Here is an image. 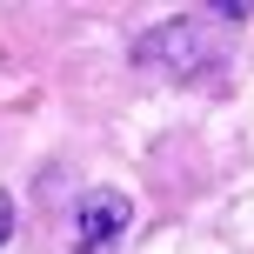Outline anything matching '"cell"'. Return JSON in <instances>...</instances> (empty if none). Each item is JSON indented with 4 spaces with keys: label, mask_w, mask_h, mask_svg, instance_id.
Returning <instances> with one entry per match:
<instances>
[{
    "label": "cell",
    "mask_w": 254,
    "mask_h": 254,
    "mask_svg": "<svg viewBox=\"0 0 254 254\" xmlns=\"http://www.w3.org/2000/svg\"><path fill=\"white\" fill-rule=\"evenodd\" d=\"M127 221H134V201H127L121 188H94L87 201H80V214H74V241H80V254H94V248L114 241V234H127Z\"/></svg>",
    "instance_id": "6da1fadb"
},
{
    "label": "cell",
    "mask_w": 254,
    "mask_h": 254,
    "mask_svg": "<svg viewBox=\"0 0 254 254\" xmlns=\"http://www.w3.org/2000/svg\"><path fill=\"white\" fill-rule=\"evenodd\" d=\"M140 61H161V67H174V74H194V67L214 61V47L201 40L194 20H167V27H154V34L140 40Z\"/></svg>",
    "instance_id": "7a4b0ae2"
},
{
    "label": "cell",
    "mask_w": 254,
    "mask_h": 254,
    "mask_svg": "<svg viewBox=\"0 0 254 254\" xmlns=\"http://www.w3.org/2000/svg\"><path fill=\"white\" fill-rule=\"evenodd\" d=\"M13 234V201H7V188H0V241Z\"/></svg>",
    "instance_id": "3957f363"
}]
</instances>
